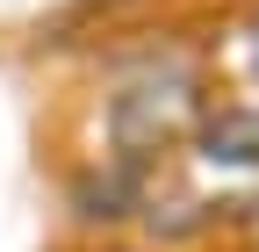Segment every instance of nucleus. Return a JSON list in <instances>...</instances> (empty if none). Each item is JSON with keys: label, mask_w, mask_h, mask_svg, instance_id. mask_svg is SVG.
Listing matches in <instances>:
<instances>
[{"label": "nucleus", "mask_w": 259, "mask_h": 252, "mask_svg": "<svg viewBox=\"0 0 259 252\" xmlns=\"http://www.w3.org/2000/svg\"><path fill=\"white\" fill-rule=\"evenodd\" d=\"M202 65L194 58H151L137 79H122V94L108 101V137H115V159L144 166L158 151H173L194 122H202Z\"/></svg>", "instance_id": "nucleus-1"}]
</instances>
